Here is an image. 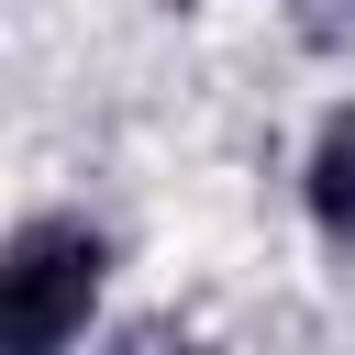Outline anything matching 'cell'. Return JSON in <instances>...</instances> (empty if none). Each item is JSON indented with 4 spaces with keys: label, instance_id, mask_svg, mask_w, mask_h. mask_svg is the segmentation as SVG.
I'll return each instance as SVG.
<instances>
[{
    "label": "cell",
    "instance_id": "obj_2",
    "mask_svg": "<svg viewBox=\"0 0 355 355\" xmlns=\"http://www.w3.org/2000/svg\"><path fill=\"white\" fill-rule=\"evenodd\" d=\"M311 222L333 233V244H355V111H333L322 122V144H311Z\"/></svg>",
    "mask_w": 355,
    "mask_h": 355
},
{
    "label": "cell",
    "instance_id": "obj_1",
    "mask_svg": "<svg viewBox=\"0 0 355 355\" xmlns=\"http://www.w3.org/2000/svg\"><path fill=\"white\" fill-rule=\"evenodd\" d=\"M100 277H111V244L89 222H22L11 255H0V355H67L100 311Z\"/></svg>",
    "mask_w": 355,
    "mask_h": 355
}]
</instances>
